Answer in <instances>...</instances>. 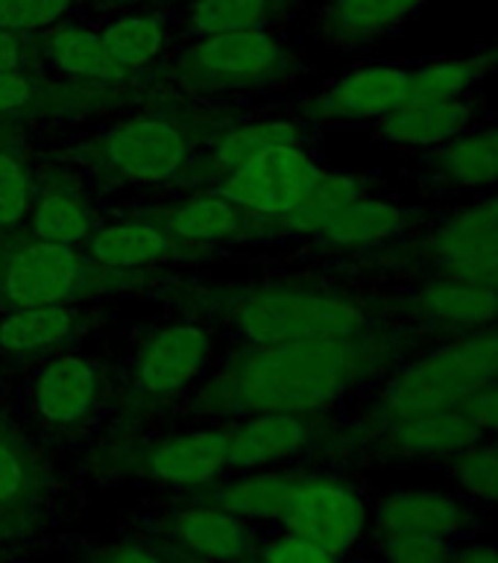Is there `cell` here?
<instances>
[{
  "instance_id": "cell-1",
  "label": "cell",
  "mask_w": 498,
  "mask_h": 563,
  "mask_svg": "<svg viewBox=\"0 0 498 563\" xmlns=\"http://www.w3.org/2000/svg\"><path fill=\"white\" fill-rule=\"evenodd\" d=\"M411 329H369L350 341L273 343L232 373L235 402L253 411L314 417L381 369L405 361Z\"/></svg>"
},
{
  "instance_id": "cell-2",
  "label": "cell",
  "mask_w": 498,
  "mask_h": 563,
  "mask_svg": "<svg viewBox=\"0 0 498 563\" xmlns=\"http://www.w3.org/2000/svg\"><path fill=\"white\" fill-rule=\"evenodd\" d=\"M498 378V323L449 341L429 343L425 350L399 361L376 402L369 408L364 438H376L378 429L394 417L434 413L461 408L473 390Z\"/></svg>"
},
{
  "instance_id": "cell-3",
  "label": "cell",
  "mask_w": 498,
  "mask_h": 563,
  "mask_svg": "<svg viewBox=\"0 0 498 563\" xmlns=\"http://www.w3.org/2000/svg\"><path fill=\"white\" fill-rule=\"evenodd\" d=\"M276 522L285 534L308 540L346 561L373 531V499L346 475H297Z\"/></svg>"
},
{
  "instance_id": "cell-4",
  "label": "cell",
  "mask_w": 498,
  "mask_h": 563,
  "mask_svg": "<svg viewBox=\"0 0 498 563\" xmlns=\"http://www.w3.org/2000/svg\"><path fill=\"white\" fill-rule=\"evenodd\" d=\"M244 332L262 346L297 341H350L373 329L358 299L332 290H273L241 308Z\"/></svg>"
},
{
  "instance_id": "cell-5",
  "label": "cell",
  "mask_w": 498,
  "mask_h": 563,
  "mask_svg": "<svg viewBox=\"0 0 498 563\" xmlns=\"http://www.w3.org/2000/svg\"><path fill=\"white\" fill-rule=\"evenodd\" d=\"M399 317L417 338L429 343L449 341L498 323V290L461 276L422 273L399 299Z\"/></svg>"
},
{
  "instance_id": "cell-6",
  "label": "cell",
  "mask_w": 498,
  "mask_h": 563,
  "mask_svg": "<svg viewBox=\"0 0 498 563\" xmlns=\"http://www.w3.org/2000/svg\"><path fill=\"white\" fill-rule=\"evenodd\" d=\"M323 170L299 150L294 141L273 144L253 156L246 165L229 174L223 197L241 209L267 211V214H297L320 183Z\"/></svg>"
},
{
  "instance_id": "cell-7",
  "label": "cell",
  "mask_w": 498,
  "mask_h": 563,
  "mask_svg": "<svg viewBox=\"0 0 498 563\" xmlns=\"http://www.w3.org/2000/svg\"><path fill=\"white\" fill-rule=\"evenodd\" d=\"M487 514L473 501L443 487H394L373 499V531L438 537L461 543L484 531Z\"/></svg>"
},
{
  "instance_id": "cell-8",
  "label": "cell",
  "mask_w": 498,
  "mask_h": 563,
  "mask_svg": "<svg viewBox=\"0 0 498 563\" xmlns=\"http://www.w3.org/2000/svg\"><path fill=\"white\" fill-rule=\"evenodd\" d=\"M417 241L425 273L498 262V188L478 194L473 202L429 214L417 229Z\"/></svg>"
},
{
  "instance_id": "cell-9",
  "label": "cell",
  "mask_w": 498,
  "mask_h": 563,
  "mask_svg": "<svg viewBox=\"0 0 498 563\" xmlns=\"http://www.w3.org/2000/svg\"><path fill=\"white\" fill-rule=\"evenodd\" d=\"M484 434L464 408L434 413H413L387 420L369 440L367 452L381 464H443L461 455Z\"/></svg>"
},
{
  "instance_id": "cell-10",
  "label": "cell",
  "mask_w": 498,
  "mask_h": 563,
  "mask_svg": "<svg viewBox=\"0 0 498 563\" xmlns=\"http://www.w3.org/2000/svg\"><path fill=\"white\" fill-rule=\"evenodd\" d=\"M420 174L438 191L487 194L498 188V121H482L422 153Z\"/></svg>"
},
{
  "instance_id": "cell-11",
  "label": "cell",
  "mask_w": 498,
  "mask_h": 563,
  "mask_svg": "<svg viewBox=\"0 0 498 563\" xmlns=\"http://www.w3.org/2000/svg\"><path fill=\"white\" fill-rule=\"evenodd\" d=\"M281 68L285 51L262 30L206 35L185 56V70L214 86H246Z\"/></svg>"
},
{
  "instance_id": "cell-12",
  "label": "cell",
  "mask_w": 498,
  "mask_h": 563,
  "mask_svg": "<svg viewBox=\"0 0 498 563\" xmlns=\"http://www.w3.org/2000/svg\"><path fill=\"white\" fill-rule=\"evenodd\" d=\"M411 103V65H364L325 88L317 112L329 121H381Z\"/></svg>"
},
{
  "instance_id": "cell-13",
  "label": "cell",
  "mask_w": 498,
  "mask_h": 563,
  "mask_svg": "<svg viewBox=\"0 0 498 563\" xmlns=\"http://www.w3.org/2000/svg\"><path fill=\"white\" fill-rule=\"evenodd\" d=\"M482 121H487V103L478 95H464L402 106L376 121V132L385 144L425 153L457 139L461 132L473 130Z\"/></svg>"
},
{
  "instance_id": "cell-14",
  "label": "cell",
  "mask_w": 498,
  "mask_h": 563,
  "mask_svg": "<svg viewBox=\"0 0 498 563\" xmlns=\"http://www.w3.org/2000/svg\"><path fill=\"white\" fill-rule=\"evenodd\" d=\"M106 156L132 179L162 183L182 170L188 147L170 123L130 121L106 139Z\"/></svg>"
},
{
  "instance_id": "cell-15",
  "label": "cell",
  "mask_w": 498,
  "mask_h": 563,
  "mask_svg": "<svg viewBox=\"0 0 498 563\" xmlns=\"http://www.w3.org/2000/svg\"><path fill=\"white\" fill-rule=\"evenodd\" d=\"M170 537L200 563H244L253 558V531L218 501L191 505L170 517Z\"/></svg>"
},
{
  "instance_id": "cell-16",
  "label": "cell",
  "mask_w": 498,
  "mask_h": 563,
  "mask_svg": "<svg viewBox=\"0 0 498 563\" xmlns=\"http://www.w3.org/2000/svg\"><path fill=\"white\" fill-rule=\"evenodd\" d=\"M420 214L408 206L381 197H358L341 209L329 211L308 232L323 235L329 244L361 250V246H385L411 235Z\"/></svg>"
},
{
  "instance_id": "cell-17",
  "label": "cell",
  "mask_w": 498,
  "mask_h": 563,
  "mask_svg": "<svg viewBox=\"0 0 498 563\" xmlns=\"http://www.w3.org/2000/svg\"><path fill=\"white\" fill-rule=\"evenodd\" d=\"M232 431H188L150 449L144 473L170 487H206L229 470Z\"/></svg>"
},
{
  "instance_id": "cell-18",
  "label": "cell",
  "mask_w": 498,
  "mask_h": 563,
  "mask_svg": "<svg viewBox=\"0 0 498 563\" xmlns=\"http://www.w3.org/2000/svg\"><path fill=\"white\" fill-rule=\"evenodd\" d=\"M82 262L68 244L26 246L7 264V294L18 306H56L77 288Z\"/></svg>"
},
{
  "instance_id": "cell-19",
  "label": "cell",
  "mask_w": 498,
  "mask_h": 563,
  "mask_svg": "<svg viewBox=\"0 0 498 563\" xmlns=\"http://www.w3.org/2000/svg\"><path fill=\"white\" fill-rule=\"evenodd\" d=\"M320 443L323 440L302 413H258L253 422L229 434V470H264Z\"/></svg>"
},
{
  "instance_id": "cell-20",
  "label": "cell",
  "mask_w": 498,
  "mask_h": 563,
  "mask_svg": "<svg viewBox=\"0 0 498 563\" xmlns=\"http://www.w3.org/2000/svg\"><path fill=\"white\" fill-rule=\"evenodd\" d=\"M209 346V334L197 329V325H174V329H165V332L156 334L144 346V352H141V385L147 387L150 394L179 390L191 378H197V373L206 364Z\"/></svg>"
},
{
  "instance_id": "cell-21",
  "label": "cell",
  "mask_w": 498,
  "mask_h": 563,
  "mask_svg": "<svg viewBox=\"0 0 498 563\" xmlns=\"http://www.w3.org/2000/svg\"><path fill=\"white\" fill-rule=\"evenodd\" d=\"M429 0H332L325 7L323 30L343 47H358L394 33Z\"/></svg>"
},
{
  "instance_id": "cell-22",
  "label": "cell",
  "mask_w": 498,
  "mask_h": 563,
  "mask_svg": "<svg viewBox=\"0 0 498 563\" xmlns=\"http://www.w3.org/2000/svg\"><path fill=\"white\" fill-rule=\"evenodd\" d=\"M496 70L498 42L478 47L475 53H464V56H440V59L411 65V103L475 95V88Z\"/></svg>"
},
{
  "instance_id": "cell-23",
  "label": "cell",
  "mask_w": 498,
  "mask_h": 563,
  "mask_svg": "<svg viewBox=\"0 0 498 563\" xmlns=\"http://www.w3.org/2000/svg\"><path fill=\"white\" fill-rule=\"evenodd\" d=\"M95 394V369L79 358H59L38 376L35 402L51 422H77L91 411Z\"/></svg>"
},
{
  "instance_id": "cell-24",
  "label": "cell",
  "mask_w": 498,
  "mask_h": 563,
  "mask_svg": "<svg viewBox=\"0 0 498 563\" xmlns=\"http://www.w3.org/2000/svg\"><path fill=\"white\" fill-rule=\"evenodd\" d=\"M47 56L70 77L121 79L126 70L106 53L103 38L82 26H62L47 35Z\"/></svg>"
},
{
  "instance_id": "cell-25",
  "label": "cell",
  "mask_w": 498,
  "mask_h": 563,
  "mask_svg": "<svg viewBox=\"0 0 498 563\" xmlns=\"http://www.w3.org/2000/svg\"><path fill=\"white\" fill-rule=\"evenodd\" d=\"M294 478H297V473H279V470L262 473V470H250L237 482L226 484L214 501H218L220 508H226L229 514L244 519V522L276 519L279 517L281 501H285V493L290 490Z\"/></svg>"
},
{
  "instance_id": "cell-26",
  "label": "cell",
  "mask_w": 498,
  "mask_h": 563,
  "mask_svg": "<svg viewBox=\"0 0 498 563\" xmlns=\"http://www.w3.org/2000/svg\"><path fill=\"white\" fill-rule=\"evenodd\" d=\"M449 482L484 510H498V440L482 438L446 464Z\"/></svg>"
},
{
  "instance_id": "cell-27",
  "label": "cell",
  "mask_w": 498,
  "mask_h": 563,
  "mask_svg": "<svg viewBox=\"0 0 498 563\" xmlns=\"http://www.w3.org/2000/svg\"><path fill=\"white\" fill-rule=\"evenodd\" d=\"M170 253V241L162 232L141 223L103 229L91 241V255L106 267H141Z\"/></svg>"
},
{
  "instance_id": "cell-28",
  "label": "cell",
  "mask_w": 498,
  "mask_h": 563,
  "mask_svg": "<svg viewBox=\"0 0 498 563\" xmlns=\"http://www.w3.org/2000/svg\"><path fill=\"white\" fill-rule=\"evenodd\" d=\"M74 325V314L65 306H24L7 320H0V346L3 350H35L62 341Z\"/></svg>"
},
{
  "instance_id": "cell-29",
  "label": "cell",
  "mask_w": 498,
  "mask_h": 563,
  "mask_svg": "<svg viewBox=\"0 0 498 563\" xmlns=\"http://www.w3.org/2000/svg\"><path fill=\"white\" fill-rule=\"evenodd\" d=\"M100 38H103L106 53L123 70H130L158 56V51L165 47V26L158 18H123V21H114L109 30H103Z\"/></svg>"
},
{
  "instance_id": "cell-30",
  "label": "cell",
  "mask_w": 498,
  "mask_h": 563,
  "mask_svg": "<svg viewBox=\"0 0 498 563\" xmlns=\"http://www.w3.org/2000/svg\"><path fill=\"white\" fill-rule=\"evenodd\" d=\"M276 0H197L191 9V24L197 33H244L258 30L270 12Z\"/></svg>"
},
{
  "instance_id": "cell-31",
  "label": "cell",
  "mask_w": 498,
  "mask_h": 563,
  "mask_svg": "<svg viewBox=\"0 0 498 563\" xmlns=\"http://www.w3.org/2000/svg\"><path fill=\"white\" fill-rule=\"evenodd\" d=\"M170 227L191 241H211V238L235 235L241 229V206L220 197H197L176 211Z\"/></svg>"
},
{
  "instance_id": "cell-32",
  "label": "cell",
  "mask_w": 498,
  "mask_h": 563,
  "mask_svg": "<svg viewBox=\"0 0 498 563\" xmlns=\"http://www.w3.org/2000/svg\"><path fill=\"white\" fill-rule=\"evenodd\" d=\"M367 543L376 563H449L455 549V543L438 537L387 534V531H369Z\"/></svg>"
},
{
  "instance_id": "cell-33",
  "label": "cell",
  "mask_w": 498,
  "mask_h": 563,
  "mask_svg": "<svg viewBox=\"0 0 498 563\" xmlns=\"http://www.w3.org/2000/svg\"><path fill=\"white\" fill-rule=\"evenodd\" d=\"M35 232L42 241L51 244H77L88 232V214L74 197L53 194L44 197L42 206L35 209Z\"/></svg>"
},
{
  "instance_id": "cell-34",
  "label": "cell",
  "mask_w": 498,
  "mask_h": 563,
  "mask_svg": "<svg viewBox=\"0 0 498 563\" xmlns=\"http://www.w3.org/2000/svg\"><path fill=\"white\" fill-rule=\"evenodd\" d=\"M297 139V130L288 126V123H264V126H250V130H241L235 135H229L220 147L218 158L220 165L226 167L229 174L237 170L241 165H246L250 158L258 156L262 150L273 147V144H285V141Z\"/></svg>"
},
{
  "instance_id": "cell-35",
  "label": "cell",
  "mask_w": 498,
  "mask_h": 563,
  "mask_svg": "<svg viewBox=\"0 0 498 563\" xmlns=\"http://www.w3.org/2000/svg\"><path fill=\"white\" fill-rule=\"evenodd\" d=\"M70 0H0V26L15 30H38L56 24L68 12Z\"/></svg>"
},
{
  "instance_id": "cell-36",
  "label": "cell",
  "mask_w": 498,
  "mask_h": 563,
  "mask_svg": "<svg viewBox=\"0 0 498 563\" xmlns=\"http://www.w3.org/2000/svg\"><path fill=\"white\" fill-rule=\"evenodd\" d=\"M30 209V176L15 158L0 153V223H15Z\"/></svg>"
},
{
  "instance_id": "cell-37",
  "label": "cell",
  "mask_w": 498,
  "mask_h": 563,
  "mask_svg": "<svg viewBox=\"0 0 498 563\" xmlns=\"http://www.w3.org/2000/svg\"><path fill=\"white\" fill-rule=\"evenodd\" d=\"M253 563H343L341 558H334L320 545L299 540L294 534L281 531L273 543H267L262 552L255 554Z\"/></svg>"
},
{
  "instance_id": "cell-38",
  "label": "cell",
  "mask_w": 498,
  "mask_h": 563,
  "mask_svg": "<svg viewBox=\"0 0 498 563\" xmlns=\"http://www.w3.org/2000/svg\"><path fill=\"white\" fill-rule=\"evenodd\" d=\"M464 413L478 426L484 438H498V378L487 382L464 399Z\"/></svg>"
},
{
  "instance_id": "cell-39",
  "label": "cell",
  "mask_w": 498,
  "mask_h": 563,
  "mask_svg": "<svg viewBox=\"0 0 498 563\" xmlns=\"http://www.w3.org/2000/svg\"><path fill=\"white\" fill-rule=\"evenodd\" d=\"M26 487V470L21 457L0 440V505L18 499Z\"/></svg>"
},
{
  "instance_id": "cell-40",
  "label": "cell",
  "mask_w": 498,
  "mask_h": 563,
  "mask_svg": "<svg viewBox=\"0 0 498 563\" xmlns=\"http://www.w3.org/2000/svg\"><path fill=\"white\" fill-rule=\"evenodd\" d=\"M449 563H498V540L475 534L466 537L452 549V561Z\"/></svg>"
},
{
  "instance_id": "cell-41",
  "label": "cell",
  "mask_w": 498,
  "mask_h": 563,
  "mask_svg": "<svg viewBox=\"0 0 498 563\" xmlns=\"http://www.w3.org/2000/svg\"><path fill=\"white\" fill-rule=\"evenodd\" d=\"M33 95V88L18 70H0V112L24 106Z\"/></svg>"
},
{
  "instance_id": "cell-42",
  "label": "cell",
  "mask_w": 498,
  "mask_h": 563,
  "mask_svg": "<svg viewBox=\"0 0 498 563\" xmlns=\"http://www.w3.org/2000/svg\"><path fill=\"white\" fill-rule=\"evenodd\" d=\"M100 563H170L167 558H162L158 552L147 549L141 543H118L114 549L103 554Z\"/></svg>"
},
{
  "instance_id": "cell-43",
  "label": "cell",
  "mask_w": 498,
  "mask_h": 563,
  "mask_svg": "<svg viewBox=\"0 0 498 563\" xmlns=\"http://www.w3.org/2000/svg\"><path fill=\"white\" fill-rule=\"evenodd\" d=\"M446 276H461V279L482 282V285H490L493 290H498V262H484V264H469V267H461V271H452Z\"/></svg>"
},
{
  "instance_id": "cell-44",
  "label": "cell",
  "mask_w": 498,
  "mask_h": 563,
  "mask_svg": "<svg viewBox=\"0 0 498 563\" xmlns=\"http://www.w3.org/2000/svg\"><path fill=\"white\" fill-rule=\"evenodd\" d=\"M18 65H21V51L15 35L0 26V70H18Z\"/></svg>"
},
{
  "instance_id": "cell-45",
  "label": "cell",
  "mask_w": 498,
  "mask_h": 563,
  "mask_svg": "<svg viewBox=\"0 0 498 563\" xmlns=\"http://www.w3.org/2000/svg\"><path fill=\"white\" fill-rule=\"evenodd\" d=\"M496 440H498V438H496Z\"/></svg>"
}]
</instances>
